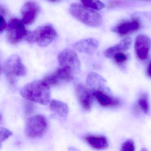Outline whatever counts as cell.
Instances as JSON below:
<instances>
[{"mask_svg":"<svg viewBox=\"0 0 151 151\" xmlns=\"http://www.w3.org/2000/svg\"><path fill=\"white\" fill-rule=\"evenodd\" d=\"M20 95L28 101L45 105L50 101V87L43 80L35 81L24 86Z\"/></svg>","mask_w":151,"mask_h":151,"instance_id":"cell-1","label":"cell"},{"mask_svg":"<svg viewBox=\"0 0 151 151\" xmlns=\"http://www.w3.org/2000/svg\"><path fill=\"white\" fill-rule=\"evenodd\" d=\"M72 16L85 25L92 27L100 26L103 23V18L98 12L83 5L72 4L69 8Z\"/></svg>","mask_w":151,"mask_h":151,"instance_id":"cell-2","label":"cell"},{"mask_svg":"<svg viewBox=\"0 0 151 151\" xmlns=\"http://www.w3.org/2000/svg\"><path fill=\"white\" fill-rule=\"evenodd\" d=\"M57 35L52 26L46 25L38 27L33 32H28L24 40L29 43L36 42L40 47H46L54 40Z\"/></svg>","mask_w":151,"mask_h":151,"instance_id":"cell-3","label":"cell"},{"mask_svg":"<svg viewBox=\"0 0 151 151\" xmlns=\"http://www.w3.org/2000/svg\"><path fill=\"white\" fill-rule=\"evenodd\" d=\"M48 127V121L43 115H35L27 119L25 126V133L29 138L35 139L42 137Z\"/></svg>","mask_w":151,"mask_h":151,"instance_id":"cell-4","label":"cell"},{"mask_svg":"<svg viewBox=\"0 0 151 151\" xmlns=\"http://www.w3.org/2000/svg\"><path fill=\"white\" fill-rule=\"evenodd\" d=\"M4 68L5 76L12 84L15 83L16 77L25 76L27 73L26 67L17 55H12L7 59Z\"/></svg>","mask_w":151,"mask_h":151,"instance_id":"cell-5","label":"cell"},{"mask_svg":"<svg viewBox=\"0 0 151 151\" xmlns=\"http://www.w3.org/2000/svg\"><path fill=\"white\" fill-rule=\"evenodd\" d=\"M24 25L22 20L17 18H12L9 20L7 27V38L10 43L17 44L25 39L29 32Z\"/></svg>","mask_w":151,"mask_h":151,"instance_id":"cell-6","label":"cell"},{"mask_svg":"<svg viewBox=\"0 0 151 151\" xmlns=\"http://www.w3.org/2000/svg\"><path fill=\"white\" fill-rule=\"evenodd\" d=\"M74 74L70 68L60 66L54 73L46 76L42 80L50 87L59 86L73 80Z\"/></svg>","mask_w":151,"mask_h":151,"instance_id":"cell-7","label":"cell"},{"mask_svg":"<svg viewBox=\"0 0 151 151\" xmlns=\"http://www.w3.org/2000/svg\"><path fill=\"white\" fill-rule=\"evenodd\" d=\"M60 66L70 68L74 74L81 70V62L76 53L70 49H65L58 56Z\"/></svg>","mask_w":151,"mask_h":151,"instance_id":"cell-8","label":"cell"},{"mask_svg":"<svg viewBox=\"0 0 151 151\" xmlns=\"http://www.w3.org/2000/svg\"><path fill=\"white\" fill-rule=\"evenodd\" d=\"M40 11V6L37 3L33 1H27L20 10L23 23L27 25L32 24L36 20Z\"/></svg>","mask_w":151,"mask_h":151,"instance_id":"cell-9","label":"cell"},{"mask_svg":"<svg viewBox=\"0 0 151 151\" xmlns=\"http://www.w3.org/2000/svg\"><path fill=\"white\" fill-rule=\"evenodd\" d=\"M76 93L78 101L81 106L86 111H89L92 107L94 90L90 89L81 83H79L76 87Z\"/></svg>","mask_w":151,"mask_h":151,"instance_id":"cell-10","label":"cell"},{"mask_svg":"<svg viewBox=\"0 0 151 151\" xmlns=\"http://www.w3.org/2000/svg\"><path fill=\"white\" fill-rule=\"evenodd\" d=\"M151 47V39L147 35H140L137 37L135 42V50L139 59L144 60L148 58Z\"/></svg>","mask_w":151,"mask_h":151,"instance_id":"cell-11","label":"cell"},{"mask_svg":"<svg viewBox=\"0 0 151 151\" xmlns=\"http://www.w3.org/2000/svg\"><path fill=\"white\" fill-rule=\"evenodd\" d=\"M141 27L139 20L134 19L121 22L112 28V31L120 35H126L138 31Z\"/></svg>","mask_w":151,"mask_h":151,"instance_id":"cell-12","label":"cell"},{"mask_svg":"<svg viewBox=\"0 0 151 151\" xmlns=\"http://www.w3.org/2000/svg\"><path fill=\"white\" fill-rule=\"evenodd\" d=\"M94 90V97L100 106L106 107H118L120 105V101L118 98L102 90Z\"/></svg>","mask_w":151,"mask_h":151,"instance_id":"cell-13","label":"cell"},{"mask_svg":"<svg viewBox=\"0 0 151 151\" xmlns=\"http://www.w3.org/2000/svg\"><path fill=\"white\" fill-rule=\"evenodd\" d=\"M99 42L94 39H87L81 40L76 43L73 48L81 53L91 55L97 49Z\"/></svg>","mask_w":151,"mask_h":151,"instance_id":"cell-14","label":"cell"},{"mask_svg":"<svg viewBox=\"0 0 151 151\" xmlns=\"http://www.w3.org/2000/svg\"><path fill=\"white\" fill-rule=\"evenodd\" d=\"M86 82L89 87L95 90L105 91L106 81L101 75L95 72H90L86 78Z\"/></svg>","mask_w":151,"mask_h":151,"instance_id":"cell-15","label":"cell"},{"mask_svg":"<svg viewBox=\"0 0 151 151\" xmlns=\"http://www.w3.org/2000/svg\"><path fill=\"white\" fill-rule=\"evenodd\" d=\"M132 43V40L130 38H126L121 41L114 46L110 47L104 52L105 56L108 58H113L116 53L124 52L129 49Z\"/></svg>","mask_w":151,"mask_h":151,"instance_id":"cell-16","label":"cell"},{"mask_svg":"<svg viewBox=\"0 0 151 151\" xmlns=\"http://www.w3.org/2000/svg\"><path fill=\"white\" fill-rule=\"evenodd\" d=\"M84 139L90 146L96 150H104L108 146L107 139L104 136L87 135L84 137Z\"/></svg>","mask_w":151,"mask_h":151,"instance_id":"cell-17","label":"cell"},{"mask_svg":"<svg viewBox=\"0 0 151 151\" xmlns=\"http://www.w3.org/2000/svg\"><path fill=\"white\" fill-rule=\"evenodd\" d=\"M50 108L51 111L63 118L67 117L69 112V108L67 104L58 100L54 99L50 101Z\"/></svg>","mask_w":151,"mask_h":151,"instance_id":"cell-18","label":"cell"},{"mask_svg":"<svg viewBox=\"0 0 151 151\" xmlns=\"http://www.w3.org/2000/svg\"><path fill=\"white\" fill-rule=\"evenodd\" d=\"M81 2L84 6L95 10H100L105 7L100 0H81Z\"/></svg>","mask_w":151,"mask_h":151,"instance_id":"cell-19","label":"cell"},{"mask_svg":"<svg viewBox=\"0 0 151 151\" xmlns=\"http://www.w3.org/2000/svg\"><path fill=\"white\" fill-rule=\"evenodd\" d=\"M138 106L144 113H147L150 109V103L148 95L145 94H142L137 101Z\"/></svg>","mask_w":151,"mask_h":151,"instance_id":"cell-20","label":"cell"},{"mask_svg":"<svg viewBox=\"0 0 151 151\" xmlns=\"http://www.w3.org/2000/svg\"><path fill=\"white\" fill-rule=\"evenodd\" d=\"M114 62L119 66H123L128 59V56L123 52L116 53L114 56Z\"/></svg>","mask_w":151,"mask_h":151,"instance_id":"cell-21","label":"cell"},{"mask_svg":"<svg viewBox=\"0 0 151 151\" xmlns=\"http://www.w3.org/2000/svg\"><path fill=\"white\" fill-rule=\"evenodd\" d=\"M12 135L11 131L4 128H0V144Z\"/></svg>","mask_w":151,"mask_h":151,"instance_id":"cell-22","label":"cell"},{"mask_svg":"<svg viewBox=\"0 0 151 151\" xmlns=\"http://www.w3.org/2000/svg\"><path fill=\"white\" fill-rule=\"evenodd\" d=\"M134 143L131 140H128L124 142L121 147V150L122 151H135Z\"/></svg>","mask_w":151,"mask_h":151,"instance_id":"cell-23","label":"cell"},{"mask_svg":"<svg viewBox=\"0 0 151 151\" xmlns=\"http://www.w3.org/2000/svg\"><path fill=\"white\" fill-rule=\"evenodd\" d=\"M35 105L33 102L28 101L25 105V113L26 115H30L34 111Z\"/></svg>","mask_w":151,"mask_h":151,"instance_id":"cell-24","label":"cell"},{"mask_svg":"<svg viewBox=\"0 0 151 151\" xmlns=\"http://www.w3.org/2000/svg\"><path fill=\"white\" fill-rule=\"evenodd\" d=\"M7 24L3 16L0 15V33L4 31L7 28Z\"/></svg>","mask_w":151,"mask_h":151,"instance_id":"cell-25","label":"cell"},{"mask_svg":"<svg viewBox=\"0 0 151 151\" xmlns=\"http://www.w3.org/2000/svg\"><path fill=\"white\" fill-rule=\"evenodd\" d=\"M147 73H148L149 76L151 78V61L149 63V66H148Z\"/></svg>","mask_w":151,"mask_h":151,"instance_id":"cell-26","label":"cell"},{"mask_svg":"<svg viewBox=\"0 0 151 151\" xmlns=\"http://www.w3.org/2000/svg\"><path fill=\"white\" fill-rule=\"evenodd\" d=\"M6 9L5 8L0 5V13L2 15H4L6 14Z\"/></svg>","mask_w":151,"mask_h":151,"instance_id":"cell-27","label":"cell"},{"mask_svg":"<svg viewBox=\"0 0 151 151\" xmlns=\"http://www.w3.org/2000/svg\"><path fill=\"white\" fill-rule=\"evenodd\" d=\"M47 1H50L51 2H57L58 1H61V0H47Z\"/></svg>","mask_w":151,"mask_h":151,"instance_id":"cell-28","label":"cell"},{"mask_svg":"<svg viewBox=\"0 0 151 151\" xmlns=\"http://www.w3.org/2000/svg\"><path fill=\"white\" fill-rule=\"evenodd\" d=\"M1 119H2V116H1V114H0V121H1Z\"/></svg>","mask_w":151,"mask_h":151,"instance_id":"cell-29","label":"cell"},{"mask_svg":"<svg viewBox=\"0 0 151 151\" xmlns=\"http://www.w3.org/2000/svg\"><path fill=\"white\" fill-rule=\"evenodd\" d=\"M145 1H149V0H145Z\"/></svg>","mask_w":151,"mask_h":151,"instance_id":"cell-30","label":"cell"}]
</instances>
